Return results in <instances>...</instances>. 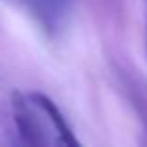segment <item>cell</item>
<instances>
[{
	"label": "cell",
	"mask_w": 147,
	"mask_h": 147,
	"mask_svg": "<svg viewBox=\"0 0 147 147\" xmlns=\"http://www.w3.org/2000/svg\"><path fill=\"white\" fill-rule=\"evenodd\" d=\"M45 30H58L63 24L71 0H19Z\"/></svg>",
	"instance_id": "7a4b0ae2"
},
{
	"label": "cell",
	"mask_w": 147,
	"mask_h": 147,
	"mask_svg": "<svg viewBox=\"0 0 147 147\" xmlns=\"http://www.w3.org/2000/svg\"><path fill=\"white\" fill-rule=\"evenodd\" d=\"M28 97L32 99V102L41 110L43 117L49 121L50 129L56 132L58 142H61V144H65V145H78V140H76V136L73 134V129L69 127V123L65 121L61 110L56 106V102H54L49 95L39 93V91H34V93H30Z\"/></svg>",
	"instance_id": "3957f363"
},
{
	"label": "cell",
	"mask_w": 147,
	"mask_h": 147,
	"mask_svg": "<svg viewBox=\"0 0 147 147\" xmlns=\"http://www.w3.org/2000/svg\"><path fill=\"white\" fill-rule=\"evenodd\" d=\"M37 106L30 100V97L13 95L11 100V121L15 127V134H19L22 144L28 145H43L49 144L45 129L37 119Z\"/></svg>",
	"instance_id": "6da1fadb"
}]
</instances>
